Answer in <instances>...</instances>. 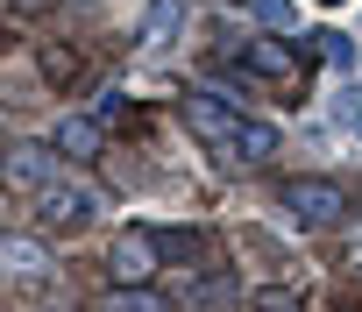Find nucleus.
<instances>
[{
	"mask_svg": "<svg viewBox=\"0 0 362 312\" xmlns=\"http://www.w3.org/2000/svg\"><path fill=\"white\" fill-rule=\"evenodd\" d=\"M43 71H50L57 85H71V78H78V57H64V50H43Z\"/></svg>",
	"mask_w": 362,
	"mask_h": 312,
	"instance_id": "2eb2a0df",
	"label": "nucleus"
},
{
	"mask_svg": "<svg viewBox=\"0 0 362 312\" xmlns=\"http://www.w3.org/2000/svg\"><path fill=\"white\" fill-rule=\"evenodd\" d=\"M36 220H43L50 234H71V227L93 220V192H78V185H43V192H36Z\"/></svg>",
	"mask_w": 362,
	"mask_h": 312,
	"instance_id": "20e7f679",
	"label": "nucleus"
},
{
	"mask_svg": "<svg viewBox=\"0 0 362 312\" xmlns=\"http://www.w3.org/2000/svg\"><path fill=\"white\" fill-rule=\"evenodd\" d=\"M8 8H15V15H43V8H50V0H8Z\"/></svg>",
	"mask_w": 362,
	"mask_h": 312,
	"instance_id": "a211bd4d",
	"label": "nucleus"
},
{
	"mask_svg": "<svg viewBox=\"0 0 362 312\" xmlns=\"http://www.w3.org/2000/svg\"><path fill=\"white\" fill-rule=\"evenodd\" d=\"M57 142H15L8 149V185H50L57 178Z\"/></svg>",
	"mask_w": 362,
	"mask_h": 312,
	"instance_id": "39448f33",
	"label": "nucleus"
},
{
	"mask_svg": "<svg viewBox=\"0 0 362 312\" xmlns=\"http://www.w3.org/2000/svg\"><path fill=\"white\" fill-rule=\"evenodd\" d=\"M107 270H114V284H149V277L163 270V241H156V227H128V234L107 248Z\"/></svg>",
	"mask_w": 362,
	"mask_h": 312,
	"instance_id": "7ed1b4c3",
	"label": "nucleus"
},
{
	"mask_svg": "<svg viewBox=\"0 0 362 312\" xmlns=\"http://www.w3.org/2000/svg\"><path fill=\"white\" fill-rule=\"evenodd\" d=\"M221 156H228V164H270V156H277V128H263V121H242V135H235Z\"/></svg>",
	"mask_w": 362,
	"mask_h": 312,
	"instance_id": "1a4fd4ad",
	"label": "nucleus"
},
{
	"mask_svg": "<svg viewBox=\"0 0 362 312\" xmlns=\"http://www.w3.org/2000/svg\"><path fill=\"white\" fill-rule=\"evenodd\" d=\"M242 64H249L256 78H291V50H277V43H249Z\"/></svg>",
	"mask_w": 362,
	"mask_h": 312,
	"instance_id": "f8f14e48",
	"label": "nucleus"
},
{
	"mask_svg": "<svg viewBox=\"0 0 362 312\" xmlns=\"http://www.w3.org/2000/svg\"><path fill=\"white\" fill-rule=\"evenodd\" d=\"M177 29H185V0H156L149 22H142V36H135V50H142V57H163Z\"/></svg>",
	"mask_w": 362,
	"mask_h": 312,
	"instance_id": "6e6552de",
	"label": "nucleus"
},
{
	"mask_svg": "<svg viewBox=\"0 0 362 312\" xmlns=\"http://www.w3.org/2000/svg\"><path fill=\"white\" fill-rule=\"evenodd\" d=\"M249 312H305V298L291 284H256L249 291Z\"/></svg>",
	"mask_w": 362,
	"mask_h": 312,
	"instance_id": "ddd939ff",
	"label": "nucleus"
},
{
	"mask_svg": "<svg viewBox=\"0 0 362 312\" xmlns=\"http://www.w3.org/2000/svg\"><path fill=\"white\" fill-rule=\"evenodd\" d=\"M185 128L221 156V149L242 135V107H235V100H214V92H185Z\"/></svg>",
	"mask_w": 362,
	"mask_h": 312,
	"instance_id": "f03ea898",
	"label": "nucleus"
},
{
	"mask_svg": "<svg viewBox=\"0 0 362 312\" xmlns=\"http://www.w3.org/2000/svg\"><path fill=\"white\" fill-rule=\"evenodd\" d=\"M100 312H170V298H163L156 284H114Z\"/></svg>",
	"mask_w": 362,
	"mask_h": 312,
	"instance_id": "9d476101",
	"label": "nucleus"
},
{
	"mask_svg": "<svg viewBox=\"0 0 362 312\" xmlns=\"http://www.w3.org/2000/svg\"><path fill=\"white\" fill-rule=\"evenodd\" d=\"M341 128L362 142V92H348V100H341Z\"/></svg>",
	"mask_w": 362,
	"mask_h": 312,
	"instance_id": "f3484780",
	"label": "nucleus"
},
{
	"mask_svg": "<svg viewBox=\"0 0 362 312\" xmlns=\"http://www.w3.org/2000/svg\"><path fill=\"white\" fill-rule=\"evenodd\" d=\"M0 270H8L15 284H43L50 277V248L36 234H8V241H0Z\"/></svg>",
	"mask_w": 362,
	"mask_h": 312,
	"instance_id": "423d86ee",
	"label": "nucleus"
},
{
	"mask_svg": "<svg viewBox=\"0 0 362 312\" xmlns=\"http://www.w3.org/2000/svg\"><path fill=\"white\" fill-rule=\"evenodd\" d=\"M249 15H256L263 29H277V36H298V29H305L298 0H249Z\"/></svg>",
	"mask_w": 362,
	"mask_h": 312,
	"instance_id": "9b49d317",
	"label": "nucleus"
},
{
	"mask_svg": "<svg viewBox=\"0 0 362 312\" xmlns=\"http://www.w3.org/2000/svg\"><path fill=\"white\" fill-rule=\"evenodd\" d=\"M284 213H291L298 227H341V220H348V192H341L334 178H291V185H284Z\"/></svg>",
	"mask_w": 362,
	"mask_h": 312,
	"instance_id": "f257e3e1",
	"label": "nucleus"
},
{
	"mask_svg": "<svg viewBox=\"0 0 362 312\" xmlns=\"http://www.w3.org/2000/svg\"><path fill=\"white\" fill-rule=\"evenodd\" d=\"M156 241H163V256H177V263H192V256H199V234H192V227H163Z\"/></svg>",
	"mask_w": 362,
	"mask_h": 312,
	"instance_id": "4468645a",
	"label": "nucleus"
},
{
	"mask_svg": "<svg viewBox=\"0 0 362 312\" xmlns=\"http://www.w3.org/2000/svg\"><path fill=\"white\" fill-rule=\"evenodd\" d=\"M327 8H334V0H327Z\"/></svg>",
	"mask_w": 362,
	"mask_h": 312,
	"instance_id": "6ab92c4d",
	"label": "nucleus"
},
{
	"mask_svg": "<svg viewBox=\"0 0 362 312\" xmlns=\"http://www.w3.org/2000/svg\"><path fill=\"white\" fill-rule=\"evenodd\" d=\"M100 142H107V121H100V114H71V121H57V149L71 156V164H93Z\"/></svg>",
	"mask_w": 362,
	"mask_h": 312,
	"instance_id": "0eeeda50",
	"label": "nucleus"
},
{
	"mask_svg": "<svg viewBox=\"0 0 362 312\" xmlns=\"http://www.w3.org/2000/svg\"><path fill=\"white\" fill-rule=\"evenodd\" d=\"M348 50H355L348 36H320V57H327V64H341V71H348Z\"/></svg>",
	"mask_w": 362,
	"mask_h": 312,
	"instance_id": "dca6fc26",
	"label": "nucleus"
}]
</instances>
